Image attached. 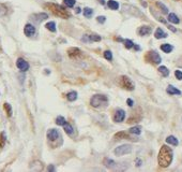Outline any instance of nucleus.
Masks as SVG:
<instances>
[{
  "mask_svg": "<svg viewBox=\"0 0 182 172\" xmlns=\"http://www.w3.org/2000/svg\"><path fill=\"white\" fill-rule=\"evenodd\" d=\"M47 170H48V171H55V168H54L53 165H50L48 168H47Z\"/></svg>",
  "mask_w": 182,
  "mask_h": 172,
  "instance_id": "obj_40",
  "label": "nucleus"
},
{
  "mask_svg": "<svg viewBox=\"0 0 182 172\" xmlns=\"http://www.w3.org/2000/svg\"><path fill=\"white\" fill-rule=\"evenodd\" d=\"M75 2H76L75 0H63V3L68 8H73L75 5Z\"/></svg>",
  "mask_w": 182,
  "mask_h": 172,
  "instance_id": "obj_32",
  "label": "nucleus"
},
{
  "mask_svg": "<svg viewBox=\"0 0 182 172\" xmlns=\"http://www.w3.org/2000/svg\"><path fill=\"white\" fill-rule=\"evenodd\" d=\"M66 99L69 101H75L77 99V93L76 91H70L66 94Z\"/></svg>",
  "mask_w": 182,
  "mask_h": 172,
  "instance_id": "obj_22",
  "label": "nucleus"
},
{
  "mask_svg": "<svg viewBox=\"0 0 182 172\" xmlns=\"http://www.w3.org/2000/svg\"><path fill=\"white\" fill-rule=\"evenodd\" d=\"M45 8H47L50 12L58 17H61V18H69L70 17V13L62 5H60V4L52 3L50 2V3L45 4Z\"/></svg>",
  "mask_w": 182,
  "mask_h": 172,
  "instance_id": "obj_2",
  "label": "nucleus"
},
{
  "mask_svg": "<svg viewBox=\"0 0 182 172\" xmlns=\"http://www.w3.org/2000/svg\"><path fill=\"white\" fill-rule=\"evenodd\" d=\"M161 49H162L164 53H170L173 51V46L168 43H165V44L161 45Z\"/></svg>",
  "mask_w": 182,
  "mask_h": 172,
  "instance_id": "obj_24",
  "label": "nucleus"
},
{
  "mask_svg": "<svg viewBox=\"0 0 182 172\" xmlns=\"http://www.w3.org/2000/svg\"><path fill=\"white\" fill-rule=\"evenodd\" d=\"M68 55L71 58H77L81 55V51L77 47H71V49H68Z\"/></svg>",
  "mask_w": 182,
  "mask_h": 172,
  "instance_id": "obj_12",
  "label": "nucleus"
},
{
  "mask_svg": "<svg viewBox=\"0 0 182 172\" xmlns=\"http://www.w3.org/2000/svg\"><path fill=\"white\" fill-rule=\"evenodd\" d=\"M107 102H108V99L104 95H94L90 100V104L93 108H100L106 106Z\"/></svg>",
  "mask_w": 182,
  "mask_h": 172,
  "instance_id": "obj_3",
  "label": "nucleus"
},
{
  "mask_svg": "<svg viewBox=\"0 0 182 172\" xmlns=\"http://www.w3.org/2000/svg\"><path fill=\"white\" fill-rule=\"evenodd\" d=\"M126 102H128V106H129V107H133L134 106V101L132 100V99H128V100H126Z\"/></svg>",
  "mask_w": 182,
  "mask_h": 172,
  "instance_id": "obj_39",
  "label": "nucleus"
},
{
  "mask_svg": "<svg viewBox=\"0 0 182 172\" xmlns=\"http://www.w3.org/2000/svg\"><path fill=\"white\" fill-rule=\"evenodd\" d=\"M156 5H158V7L161 9V10H162V12L164 13V14H167V13H168V9L166 8V7L163 3H161V2H156Z\"/></svg>",
  "mask_w": 182,
  "mask_h": 172,
  "instance_id": "obj_35",
  "label": "nucleus"
},
{
  "mask_svg": "<svg viewBox=\"0 0 182 172\" xmlns=\"http://www.w3.org/2000/svg\"><path fill=\"white\" fill-rule=\"evenodd\" d=\"M104 57H105V59L110 62V60H113V54H111L110 51H105L104 52Z\"/></svg>",
  "mask_w": 182,
  "mask_h": 172,
  "instance_id": "obj_36",
  "label": "nucleus"
},
{
  "mask_svg": "<svg viewBox=\"0 0 182 172\" xmlns=\"http://www.w3.org/2000/svg\"><path fill=\"white\" fill-rule=\"evenodd\" d=\"M151 31H152V29L150 26H142L138 29V35L139 36H147V35H150Z\"/></svg>",
  "mask_w": 182,
  "mask_h": 172,
  "instance_id": "obj_14",
  "label": "nucleus"
},
{
  "mask_svg": "<svg viewBox=\"0 0 182 172\" xmlns=\"http://www.w3.org/2000/svg\"><path fill=\"white\" fill-rule=\"evenodd\" d=\"M99 1H101V4H105V2H104V0H99Z\"/></svg>",
  "mask_w": 182,
  "mask_h": 172,
  "instance_id": "obj_43",
  "label": "nucleus"
},
{
  "mask_svg": "<svg viewBox=\"0 0 182 172\" xmlns=\"http://www.w3.org/2000/svg\"><path fill=\"white\" fill-rule=\"evenodd\" d=\"M146 60L152 62L154 65H158V64H160V62H162V58H161V56L155 51H150L146 55Z\"/></svg>",
  "mask_w": 182,
  "mask_h": 172,
  "instance_id": "obj_5",
  "label": "nucleus"
},
{
  "mask_svg": "<svg viewBox=\"0 0 182 172\" xmlns=\"http://www.w3.org/2000/svg\"><path fill=\"white\" fill-rule=\"evenodd\" d=\"M130 133H132V135H140V132H142V128L139 127V126H135V127H132L130 128Z\"/></svg>",
  "mask_w": 182,
  "mask_h": 172,
  "instance_id": "obj_25",
  "label": "nucleus"
},
{
  "mask_svg": "<svg viewBox=\"0 0 182 172\" xmlns=\"http://www.w3.org/2000/svg\"><path fill=\"white\" fill-rule=\"evenodd\" d=\"M103 164L108 169H116V167H117V164L113 159H110V158H105V159L103 160Z\"/></svg>",
  "mask_w": 182,
  "mask_h": 172,
  "instance_id": "obj_15",
  "label": "nucleus"
},
{
  "mask_svg": "<svg viewBox=\"0 0 182 172\" xmlns=\"http://www.w3.org/2000/svg\"><path fill=\"white\" fill-rule=\"evenodd\" d=\"M76 13H81V9H79V8H76Z\"/></svg>",
  "mask_w": 182,
  "mask_h": 172,
  "instance_id": "obj_42",
  "label": "nucleus"
},
{
  "mask_svg": "<svg viewBox=\"0 0 182 172\" xmlns=\"http://www.w3.org/2000/svg\"><path fill=\"white\" fill-rule=\"evenodd\" d=\"M173 158H174V153H173V150L170 148H168L167 145H163L160 152H158V161L160 167L162 168H167L171 161H173Z\"/></svg>",
  "mask_w": 182,
  "mask_h": 172,
  "instance_id": "obj_1",
  "label": "nucleus"
},
{
  "mask_svg": "<svg viewBox=\"0 0 182 172\" xmlns=\"http://www.w3.org/2000/svg\"><path fill=\"white\" fill-rule=\"evenodd\" d=\"M168 28H169L170 30H171V31H173V33H176V31H177V30H176V28H174V27H173V26H168Z\"/></svg>",
  "mask_w": 182,
  "mask_h": 172,
  "instance_id": "obj_41",
  "label": "nucleus"
},
{
  "mask_svg": "<svg viewBox=\"0 0 182 172\" xmlns=\"http://www.w3.org/2000/svg\"><path fill=\"white\" fill-rule=\"evenodd\" d=\"M154 37L156 38V39H163V38H166V37H167V33H164L162 28H158L156 30H155V33H154Z\"/></svg>",
  "mask_w": 182,
  "mask_h": 172,
  "instance_id": "obj_16",
  "label": "nucleus"
},
{
  "mask_svg": "<svg viewBox=\"0 0 182 172\" xmlns=\"http://www.w3.org/2000/svg\"><path fill=\"white\" fill-rule=\"evenodd\" d=\"M166 91L169 95H181V91H180V90L177 89L176 87H174V86H171V85H169L167 87Z\"/></svg>",
  "mask_w": 182,
  "mask_h": 172,
  "instance_id": "obj_19",
  "label": "nucleus"
},
{
  "mask_svg": "<svg viewBox=\"0 0 182 172\" xmlns=\"http://www.w3.org/2000/svg\"><path fill=\"white\" fill-rule=\"evenodd\" d=\"M124 119H126V112L122 110V109H118L115 112V115H113V122L121 123V122L124 121Z\"/></svg>",
  "mask_w": 182,
  "mask_h": 172,
  "instance_id": "obj_8",
  "label": "nucleus"
},
{
  "mask_svg": "<svg viewBox=\"0 0 182 172\" xmlns=\"http://www.w3.org/2000/svg\"><path fill=\"white\" fill-rule=\"evenodd\" d=\"M123 43H124V46H126V49H132V47L134 46L133 41H131V40H129V39L123 40Z\"/></svg>",
  "mask_w": 182,
  "mask_h": 172,
  "instance_id": "obj_33",
  "label": "nucleus"
},
{
  "mask_svg": "<svg viewBox=\"0 0 182 172\" xmlns=\"http://www.w3.org/2000/svg\"><path fill=\"white\" fill-rule=\"evenodd\" d=\"M65 123H66V121H65V119L63 116H58L56 119V124L59 125V126H63Z\"/></svg>",
  "mask_w": 182,
  "mask_h": 172,
  "instance_id": "obj_31",
  "label": "nucleus"
},
{
  "mask_svg": "<svg viewBox=\"0 0 182 172\" xmlns=\"http://www.w3.org/2000/svg\"><path fill=\"white\" fill-rule=\"evenodd\" d=\"M107 5H108V8L110 10H113V11H116V10L119 9V3H118L117 1H115V0H108Z\"/></svg>",
  "mask_w": 182,
  "mask_h": 172,
  "instance_id": "obj_20",
  "label": "nucleus"
},
{
  "mask_svg": "<svg viewBox=\"0 0 182 172\" xmlns=\"http://www.w3.org/2000/svg\"><path fill=\"white\" fill-rule=\"evenodd\" d=\"M31 18L36 23H41V22L45 21L46 18H48V14H46V13H36V14L31 15Z\"/></svg>",
  "mask_w": 182,
  "mask_h": 172,
  "instance_id": "obj_10",
  "label": "nucleus"
},
{
  "mask_svg": "<svg viewBox=\"0 0 182 172\" xmlns=\"http://www.w3.org/2000/svg\"><path fill=\"white\" fill-rule=\"evenodd\" d=\"M132 152V146L130 144H124V145H121V146H118L113 153L115 155L117 156H122V155H126V154H130Z\"/></svg>",
  "mask_w": 182,
  "mask_h": 172,
  "instance_id": "obj_6",
  "label": "nucleus"
},
{
  "mask_svg": "<svg viewBox=\"0 0 182 172\" xmlns=\"http://www.w3.org/2000/svg\"><path fill=\"white\" fill-rule=\"evenodd\" d=\"M177 1H178V0H177Z\"/></svg>",
  "mask_w": 182,
  "mask_h": 172,
  "instance_id": "obj_44",
  "label": "nucleus"
},
{
  "mask_svg": "<svg viewBox=\"0 0 182 172\" xmlns=\"http://www.w3.org/2000/svg\"><path fill=\"white\" fill-rule=\"evenodd\" d=\"M3 109H4V111H5L7 115H8L9 117H11V116H12V107H11L8 102H4Z\"/></svg>",
  "mask_w": 182,
  "mask_h": 172,
  "instance_id": "obj_23",
  "label": "nucleus"
},
{
  "mask_svg": "<svg viewBox=\"0 0 182 172\" xmlns=\"http://www.w3.org/2000/svg\"><path fill=\"white\" fill-rule=\"evenodd\" d=\"M5 141H7V135L4 132L0 133V148H3L5 145Z\"/></svg>",
  "mask_w": 182,
  "mask_h": 172,
  "instance_id": "obj_29",
  "label": "nucleus"
},
{
  "mask_svg": "<svg viewBox=\"0 0 182 172\" xmlns=\"http://www.w3.org/2000/svg\"><path fill=\"white\" fill-rule=\"evenodd\" d=\"M47 139L50 141V142H54V141H57V140L61 139V135H60V132L57 130V129H49L47 131Z\"/></svg>",
  "mask_w": 182,
  "mask_h": 172,
  "instance_id": "obj_7",
  "label": "nucleus"
},
{
  "mask_svg": "<svg viewBox=\"0 0 182 172\" xmlns=\"http://www.w3.org/2000/svg\"><path fill=\"white\" fill-rule=\"evenodd\" d=\"M115 138L116 139H131L130 138V135H128V133H126L124 131H120V132H118V133H116L115 135Z\"/></svg>",
  "mask_w": 182,
  "mask_h": 172,
  "instance_id": "obj_21",
  "label": "nucleus"
},
{
  "mask_svg": "<svg viewBox=\"0 0 182 172\" xmlns=\"http://www.w3.org/2000/svg\"><path fill=\"white\" fill-rule=\"evenodd\" d=\"M166 142L168 144H173V145H175V146H177L179 144V141L178 139L176 138V137H174V135H169V137H167L166 138Z\"/></svg>",
  "mask_w": 182,
  "mask_h": 172,
  "instance_id": "obj_18",
  "label": "nucleus"
},
{
  "mask_svg": "<svg viewBox=\"0 0 182 172\" xmlns=\"http://www.w3.org/2000/svg\"><path fill=\"white\" fill-rule=\"evenodd\" d=\"M16 66L20 71H24V72L29 69V64L25 60L24 58H18L16 60Z\"/></svg>",
  "mask_w": 182,
  "mask_h": 172,
  "instance_id": "obj_9",
  "label": "nucleus"
},
{
  "mask_svg": "<svg viewBox=\"0 0 182 172\" xmlns=\"http://www.w3.org/2000/svg\"><path fill=\"white\" fill-rule=\"evenodd\" d=\"M63 128H64V131L68 135H72L73 133V127L69 123H65L64 125H63Z\"/></svg>",
  "mask_w": 182,
  "mask_h": 172,
  "instance_id": "obj_30",
  "label": "nucleus"
},
{
  "mask_svg": "<svg viewBox=\"0 0 182 172\" xmlns=\"http://www.w3.org/2000/svg\"><path fill=\"white\" fill-rule=\"evenodd\" d=\"M175 75H176V78L178 79V80H182V71L176 70V71H175Z\"/></svg>",
  "mask_w": 182,
  "mask_h": 172,
  "instance_id": "obj_37",
  "label": "nucleus"
},
{
  "mask_svg": "<svg viewBox=\"0 0 182 172\" xmlns=\"http://www.w3.org/2000/svg\"><path fill=\"white\" fill-rule=\"evenodd\" d=\"M97 21L99 22V23H101V24H104L105 21H106V17L105 16H97Z\"/></svg>",
  "mask_w": 182,
  "mask_h": 172,
  "instance_id": "obj_38",
  "label": "nucleus"
},
{
  "mask_svg": "<svg viewBox=\"0 0 182 172\" xmlns=\"http://www.w3.org/2000/svg\"><path fill=\"white\" fill-rule=\"evenodd\" d=\"M168 22L173 23V24H179L180 23V20L179 17L175 14V13H169L168 14Z\"/></svg>",
  "mask_w": 182,
  "mask_h": 172,
  "instance_id": "obj_17",
  "label": "nucleus"
},
{
  "mask_svg": "<svg viewBox=\"0 0 182 172\" xmlns=\"http://www.w3.org/2000/svg\"><path fill=\"white\" fill-rule=\"evenodd\" d=\"M83 13H84V16L87 17V18H90V17L93 15V10L90 8H85L84 9V11H83Z\"/></svg>",
  "mask_w": 182,
  "mask_h": 172,
  "instance_id": "obj_27",
  "label": "nucleus"
},
{
  "mask_svg": "<svg viewBox=\"0 0 182 172\" xmlns=\"http://www.w3.org/2000/svg\"><path fill=\"white\" fill-rule=\"evenodd\" d=\"M102 38L99 36V35H95V33H91V35H86L85 38H84V41H93V42H99L101 41Z\"/></svg>",
  "mask_w": 182,
  "mask_h": 172,
  "instance_id": "obj_13",
  "label": "nucleus"
},
{
  "mask_svg": "<svg viewBox=\"0 0 182 172\" xmlns=\"http://www.w3.org/2000/svg\"><path fill=\"white\" fill-rule=\"evenodd\" d=\"M45 27L48 29L49 31H52V33L56 31V24H55V22H48L47 24L45 25Z\"/></svg>",
  "mask_w": 182,
  "mask_h": 172,
  "instance_id": "obj_26",
  "label": "nucleus"
},
{
  "mask_svg": "<svg viewBox=\"0 0 182 172\" xmlns=\"http://www.w3.org/2000/svg\"><path fill=\"white\" fill-rule=\"evenodd\" d=\"M119 84L121 86L122 88H126V90H133L135 88L134 86V83L132 82V80L126 75H122L120 80H119Z\"/></svg>",
  "mask_w": 182,
  "mask_h": 172,
  "instance_id": "obj_4",
  "label": "nucleus"
},
{
  "mask_svg": "<svg viewBox=\"0 0 182 172\" xmlns=\"http://www.w3.org/2000/svg\"><path fill=\"white\" fill-rule=\"evenodd\" d=\"M24 33L27 37H32L33 35L36 33V27L31 24H27L24 28Z\"/></svg>",
  "mask_w": 182,
  "mask_h": 172,
  "instance_id": "obj_11",
  "label": "nucleus"
},
{
  "mask_svg": "<svg viewBox=\"0 0 182 172\" xmlns=\"http://www.w3.org/2000/svg\"><path fill=\"white\" fill-rule=\"evenodd\" d=\"M158 71H160V73H162L164 77H168V75H169V70L167 69L165 66H161V67L158 68Z\"/></svg>",
  "mask_w": 182,
  "mask_h": 172,
  "instance_id": "obj_28",
  "label": "nucleus"
},
{
  "mask_svg": "<svg viewBox=\"0 0 182 172\" xmlns=\"http://www.w3.org/2000/svg\"><path fill=\"white\" fill-rule=\"evenodd\" d=\"M7 12H8V9H7V7H5L4 4L0 3V16H3V15H5V14H7Z\"/></svg>",
  "mask_w": 182,
  "mask_h": 172,
  "instance_id": "obj_34",
  "label": "nucleus"
}]
</instances>
